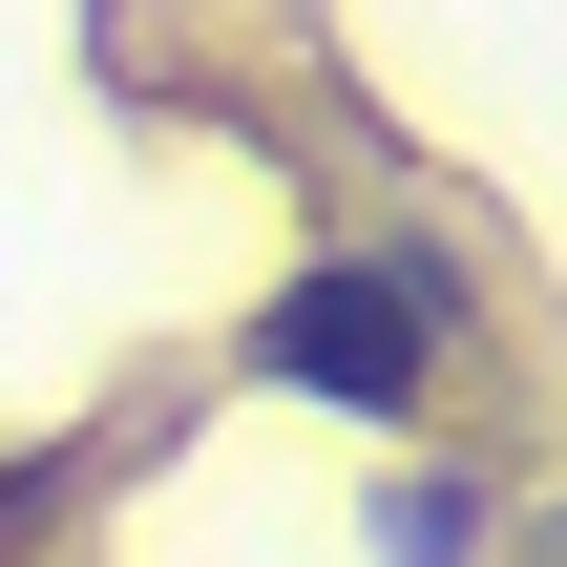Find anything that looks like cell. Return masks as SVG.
Returning <instances> with one entry per match:
<instances>
[{
	"label": "cell",
	"mask_w": 567,
	"mask_h": 567,
	"mask_svg": "<svg viewBox=\"0 0 567 567\" xmlns=\"http://www.w3.org/2000/svg\"><path fill=\"white\" fill-rule=\"evenodd\" d=\"M252 358H274V379H316V400H421V358H442V295L358 252V274H295V295L252 316Z\"/></svg>",
	"instance_id": "1"
}]
</instances>
